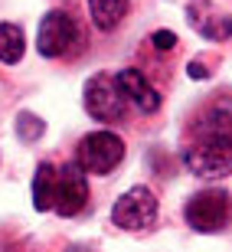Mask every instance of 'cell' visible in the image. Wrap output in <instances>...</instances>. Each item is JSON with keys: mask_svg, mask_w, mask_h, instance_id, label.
I'll use <instances>...</instances> for the list:
<instances>
[{"mask_svg": "<svg viewBox=\"0 0 232 252\" xmlns=\"http://www.w3.org/2000/svg\"><path fill=\"white\" fill-rule=\"evenodd\" d=\"M186 20L196 33H203L206 39H229L232 36V17L226 10H219L213 0H190L186 7Z\"/></svg>", "mask_w": 232, "mask_h": 252, "instance_id": "cell-8", "label": "cell"}, {"mask_svg": "<svg viewBox=\"0 0 232 252\" xmlns=\"http://www.w3.org/2000/svg\"><path fill=\"white\" fill-rule=\"evenodd\" d=\"M183 164L196 177H226L232 170V144L229 141H213V138H196L183 151Z\"/></svg>", "mask_w": 232, "mask_h": 252, "instance_id": "cell-3", "label": "cell"}, {"mask_svg": "<svg viewBox=\"0 0 232 252\" xmlns=\"http://www.w3.org/2000/svg\"><path fill=\"white\" fill-rule=\"evenodd\" d=\"M53 193H56V167L43 160L36 167V177H33V206L39 213L53 210Z\"/></svg>", "mask_w": 232, "mask_h": 252, "instance_id": "cell-11", "label": "cell"}, {"mask_svg": "<svg viewBox=\"0 0 232 252\" xmlns=\"http://www.w3.org/2000/svg\"><path fill=\"white\" fill-rule=\"evenodd\" d=\"M69 252H92V249H85V246H69Z\"/></svg>", "mask_w": 232, "mask_h": 252, "instance_id": "cell-17", "label": "cell"}, {"mask_svg": "<svg viewBox=\"0 0 232 252\" xmlns=\"http://www.w3.org/2000/svg\"><path fill=\"white\" fill-rule=\"evenodd\" d=\"M196 138H213L232 144V98H219L196 122Z\"/></svg>", "mask_w": 232, "mask_h": 252, "instance_id": "cell-10", "label": "cell"}, {"mask_svg": "<svg viewBox=\"0 0 232 252\" xmlns=\"http://www.w3.org/2000/svg\"><path fill=\"white\" fill-rule=\"evenodd\" d=\"M190 75H193V79H206V75H209V69H206V65H200V63H190Z\"/></svg>", "mask_w": 232, "mask_h": 252, "instance_id": "cell-16", "label": "cell"}, {"mask_svg": "<svg viewBox=\"0 0 232 252\" xmlns=\"http://www.w3.org/2000/svg\"><path fill=\"white\" fill-rule=\"evenodd\" d=\"M88 13L98 30H115L128 13V0H88Z\"/></svg>", "mask_w": 232, "mask_h": 252, "instance_id": "cell-12", "label": "cell"}, {"mask_svg": "<svg viewBox=\"0 0 232 252\" xmlns=\"http://www.w3.org/2000/svg\"><path fill=\"white\" fill-rule=\"evenodd\" d=\"M121 160H124V141L115 131H92L75 151V164L85 174H112Z\"/></svg>", "mask_w": 232, "mask_h": 252, "instance_id": "cell-1", "label": "cell"}, {"mask_svg": "<svg viewBox=\"0 0 232 252\" xmlns=\"http://www.w3.org/2000/svg\"><path fill=\"white\" fill-rule=\"evenodd\" d=\"M150 46H154V49H174L176 46V36L170 33V30H157V33L150 36Z\"/></svg>", "mask_w": 232, "mask_h": 252, "instance_id": "cell-15", "label": "cell"}, {"mask_svg": "<svg viewBox=\"0 0 232 252\" xmlns=\"http://www.w3.org/2000/svg\"><path fill=\"white\" fill-rule=\"evenodd\" d=\"M75 39H79V23H75L69 13H62V10H53V13H46L43 23H39L36 49L46 59H59L72 49Z\"/></svg>", "mask_w": 232, "mask_h": 252, "instance_id": "cell-6", "label": "cell"}, {"mask_svg": "<svg viewBox=\"0 0 232 252\" xmlns=\"http://www.w3.org/2000/svg\"><path fill=\"white\" fill-rule=\"evenodd\" d=\"M115 82H118L124 102H134L141 112L150 115V112H157V108H160V95L154 92V85H150L138 69H121V72L115 75Z\"/></svg>", "mask_w": 232, "mask_h": 252, "instance_id": "cell-9", "label": "cell"}, {"mask_svg": "<svg viewBox=\"0 0 232 252\" xmlns=\"http://www.w3.org/2000/svg\"><path fill=\"white\" fill-rule=\"evenodd\" d=\"M43 131H46V125H43V118H36V115L23 112V115L17 118V134H20L23 141H29V144L43 138Z\"/></svg>", "mask_w": 232, "mask_h": 252, "instance_id": "cell-14", "label": "cell"}, {"mask_svg": "<svg viewBox=\"0 0 232 252\" xmlns=\"http://www.w3.org/2000/svg\"><path fill=\"white\" fill-rule=\"evenodd\" d=\"M88 203V180L79 164H62L56 167V193H53V210L59 216H75Z\"/></svg>", "mask_w": 232, "mask_h": 252, "instance_id": "cell-7", "label": "cell"}, {"mask_svg": "<svg viewBox=\"0 0 232 252\" xmlns=\"http://www.w3.org/2000/svg\"><path fill=\"white\" fill-rule=\"evenodd\" d=\"M232 216V203L226 190H200L196 196H190V203L183 210V220L190 223V229L196 233H219L226 229Z\"/></svg>", "mask_w": 232, "mask_h": 252, "instance_id": "cell-2", "label": "cell"}, {"mask_svg": "<svg viewBox=\"0 0 232 252\" xmlns=\"http://www.w3.org/2000/svg\"><path fill=\"white\" fill-rule=\"evenodd\" d=\"M27 53V39L17 23H0V63L17 65Z\"/></svg>", "mask_w": 232, "mask_h": 252, "instance_id": "cell-13", "label": "cell"}, {"mask_svg": "<svg viewBox=\"0 0 232 252\" xmlns=\"http://www.w3.org/2000/svg\"><path fill=\"white\" fill-rule=\"evenodd\" d=\"M157 220V196L147 187H131L128 193H121L112 206V223L118 229H147Z\"/></svg>", "mask_w": 232, "mask_h": 252, "instance_id": "cell-4", "label": "cell"}, {"mask_svg": "<svg viewBox=\"0 0 232 252\" xmlns=\"http://www.w3.org/2000/svg\"><path fill=\"white\" fill-rule=\"evenodd\" d=\"M85 112L98 122H124V95L115 75H95L85 82Z\"/></svg>", "mask_w": 232, "mask_h": 252, "instance_id": "cell-5", "label": "cell"}]
</instances>
